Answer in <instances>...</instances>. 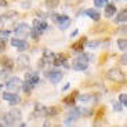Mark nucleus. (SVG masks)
<instances>
[{
  "label": "nucleus",
  "instance_id": "obj_1",
  "mask_svg": "<svg viewBox=\"0 0 127 127\" xmlns=\"http://www.w3.org/2000/svg\"><path fill=\"white\" fill-rule=\"evenodd\" d=\"M90 57L91 55H87L84 53L79 54L72 62V68L75 70H86L87 66H89V61H90Z\"/></svg>",
  "mask_w": 127,
  "mask_h": 127
},
{
  "label": "nucleus",
  "instance_id": "obj_2",
  "mask_svg": "<svg viewBox=\"0 0 127 127\" xmlns=\"http://www.w3.org/2000/svg\"><path fill=\"white\" fill-rule=\"evenodd\" d=\"M21 111H18V109H13V111L7 112V113L3 115V118H1V120H3V124H6V126H13V124H15L17 122L21 120Z\"/></svg>",
  "mask_w": 127,
  "mask_h": 127
},
{
  "label": "nucleus",
  "instance_id": "obj_3",
  "mask_svg": "<svg viewBox=\"0 0 127 127\" xmlns=\"http://www.w3.org/2000/svg\"><path fill=\"white\" fill-rule=\"evenodd\" d=\"M46 29H47V22L46 21H43V19H33V28L31 29L29 35L33 39H39Z\"/></svg>",
  "mask_w": 127,
  "mask_h": 127
},
{
  "label": "nucleus",
  "instance_id": "obj_4",
  "mask_svg": "<svg viewBox=\"0 0 127 127\" xmlns=\"http://www.w3.org/2000/svg\"><path fill=\"white\" fill-rule=\"evenodd\" d=\"M51 18H53V21L58 25V28H60L61 31H65V29L70 25V18L68 15H65V14H53Z\"/></svg>",
  "mask_w": 127,
  "mask_h": 127
},
{
  "label": "nucleus",
  "instance_id": "obj_5",
  "mask_svg": "<svg viewBox=\"0 0 127 127\" xmlns=\"http://www.w3.org/2000/svg\"><path fill=\"white\" fill-rule=\"evenodd\" d=\"M44 76H46V79H48L51 83L57 84V83H60L61 79L64 77V73L61 72V70L51 69V70H44Z\"/></svg>",
  "mask_w": 127,
  "mask_h": 127
},
{
  "label": "nucleus",
  "instance_id": "obj_6",
  "mask_svg": "<svg viewBox=\"0 0 127 127\" xmlns=\"http://www.w3.org/2000/svg\"><path fill=\"white\" fill-rule=\"evenodd\" d=\"M80 115H82V109H80V108H73L72 111H70L69 113H68L66 119L64 120V124H65V126H72L73 122L77 120Z\"/></svg>",
  "mask_w": 127,
  "mask_h": 127
},
{
  "label": "nucleus",
  "instance_id": "obj_7",
  "mask_svg": "<svg viewBox=\"0 0 127 127\" xmlns=\"http://www.w3.org/2000/svg\"><path fill=\"white\" fill-rule=\"evenodd\" d=\"M106 77H108L109 80H112V82H124V75L123 72H122L120 69H118V68H113V69H111L108 72V75H106Z\"/></svg>",
  "mask_w": 127,
  "mask_h": 127
},
{
  "label": "nucleus",
  "instance_id": "obj_8",
  "mask_svg": "<svg viewBox=\"0 0 127 127\" xmlns=\"http://www.w3.org/2000/svg\"><path fill=\"white\" fill-rule=\"evenodd\" d=\"M6 86H7V89L11 90V91H18V90H21V86H22V80L19 79V77H17V76L10 77Z\"/></svg>",
  "mask_w": 127,
  "mask_h": 127
},
{
  "label": "nucleus",
  "instance_id": "obj_9",
  "mask_svg": "<svg viewBox=\"0 0 127 127\" xmlns=\"http://www.w3.org/2000/svg\"><path fill=\"white\" fill-rule=\"evenodd\" d=\"M1 97H3V99L6 102H8V104H11V105H17V104H19V101H21V98H19V95L18 94H15V93H8V91H6V93H3L1 94Z\"/></svg>",
  "mask_w": 127,
  "mask_h": 127
},
{
  "label": "nucleus",
  "instance_id": "obj_10",
  "mask_svg": "<svg viewBox=\"0 0 127 127\" xmlns=\"http://www.w3.org/2000/svg\"><path fill=\"white\" fill-rule=\"evenodd\" d=\"M14 31H15V35L21 36V37H26V36H29V33H31V28H29V25H26V24H18Z\"/></svg>",
  "mask_w": 127,
  "mask_h": 127
},
{
  "label": "nucleus",
  "instance_id": "obj_11",
  "mask_svg": "<svg viewBox=\"0 0 127 127\" xmlns=\"http://www.w3.org/2000/svg\"><path fill=\"white\" fill-rule=\"evenodd\" d=\"M54 53L50 50H46L44 53H43V58H41V61L39 62V66H44V65H48V64L53 62V60H54Z\"/></svg>",
  "mask_w": 127,
  "mask_h": 127
},
{
  "label": "nucleus",
  "instance_id": "obj_12",
  "mask_svg": "<svg viewBox=\"0 0 127 127\" xmlns=\"http://www.w3.org/2000/svg\"><path fill=\"white\" fill-rule=\"evenodd\" d=\"M0 65H1V68L6 69V70H11L14 68L13 60L10 57H6V55H1V57H0Z\"/></svg>",
  "mask_w": 127,
  "mask_h": 127
},
{
  "label": "nucleus",
  "instance_id": "obj_13",
  "mask_svg": "<svg viewBox=\"0 0 127 127\" xmlns=\"http://www.w3.org/2000/svg\"><path fill=\"white\" fill-rule=\"evenodd\" d=\"M11 46H14V47L17 48V50L19 51H24L28 48V43H26L25 40H22V39H11Z\"/></svg>",
  "mask_w": 127,
  "mask_h": 127
},
{
  "label": "nucleus",
  "instance_id": "obj_14",
  "mask_svg": "<svg viewBox=\"0 0 127 127\" xmlns=\"http://www.w3.org/2000/svg\"><path fill=\"white\" fill-rule=\"evenodd\" d=\"M25 80H26V82H29L31 84H33V86H36V84L39 83L37 72H26L25 73Z\"/></svg>",
  "mask_w": 127,
  "mask_h": 127
},
{
  "label": "nucleus",
  "instance_id": "obj_15",
  "mask_svg": "<svg viewBox=\"0 0 127 127\" xmlns=\"http://www.w3.org/2000/svg\"><path fill=\"white\" fill-rule=\"evenodd\" d=\"M105 17L106 18H111V17H113L115 14H116V6L115 4H112V3H106L105 4Z\"/></svg>",
  "mask_w": 127,
  "mask_h": 127
},
{
  "label": "nucleus",
  "instance_id": "obj_16",
  "mask_svg": "<svg viewBox=\"0 0 127 127\" xmlns=\"http://www.w3.org/2000/svg\"><path fill=\"white\" fill-rule=\"evenodd\" d=\"M66 55L65 54H58V55H54V60H53V65H54V66H61V65H62L64 62H65V61H66Z\"/></svg>",
  "mask_w": 127,
  "mask_h": 127
},
{
  "label": "nucleus",
  "instance_id": "obj_17",
  "mask_svg": "<svg viewBox=\"0 0 127 127\" xmlns=\"http://www.w3.org/2000/svg\"><path fill=\"white\" fill-rule=\"evenodd\" d=\"M46 106L44 105H41V104H36L35 105V116L36 118H40V116H46Z\"/></svg>",
  "mask_w": 127,
  "mask_h": 127
},
{
  "label": "nucleus",
  "instance_id": "obj_18",
  "mask_svg": "<svg viewBox=\"0 0 127 127\" xmlns=\"http://www.w3.org/2000/svg\"><path fill=\"white\" fill-rule=\"evenodd\" d=\"M86 43H87V37H86V36H83V37H80L79 41H76V43L72 46V48H73L75 51H82Z\"/></svg>",
  "mask_w": 127,
  "mask_h": 127
},
{
  "label": "nucleus",
  "instance_id": "obj_19",
  "mask_svg": "<svg viewBox=\"0 0 127 127\" xmlns=\"http://www.w3.org/2000/svg\"><path fill=\"white\" fill-rule=\"evenodd\" d=\"M79 99H80V102L89 104V102H95L97 97L94 94H83V95H79Z\"/></svg>",
  "mask_w": 127,
  "mask_h": 127
},
{
  "label": "nucleus",
  "instance_id": "obj_20",
  "mask_svg": "<svg viewBox=\"0 0 127 127\" xmlns=\"http://www.w3.org/2000/svg\"><path fill=\"white\" fill-rule=\"evenodd\" d=\"M126 21H127V10L123 8L120 13L118 14V17H116V19H115V22L116 24H126Z\"/></svg>",
  "mask_w": 127,
  "mask_h": 127
},
{
  "label": "nucleus",
  "instance_id": "obj_21",
  "mask_svg": "<svg viewBox=\"0 0 127 127\" xmlns=\"http://www.w3.org/2000/svg\"><path fill=\"white\" fill-rule=\"evenodd\" d=\"M86 15L90 17L91 19H94V21H98V19L101 18V13H98V11H97V10H94V8L86 10Z\"/></svg>",
  "mask_w": 127,
  "mask_h": 127
},
{
  "label": "nucleus",
  "instance_id": "obj_22",
  "mask_svg": "<svg viewBox=\"0 0 127 127\" xmlns=\"http://www.w3.org/2000/svg\"><path fill=\"white\" fill-rule=\"evenodd\" d=\"M77 97H79V91H73V93H70L68 97L64 98V102L68 104V105H72V104H75V99H76Z\"/></svg>",
  "mask_w": 127,
  "mask_h": 127
},
{
  "label": "nucleus",
  "instance_id": "obj_23",
  "mask_svg": "<svg viewBox=\"0 0 127 127\" xmlns=\"http://www.w3.org/2000/svg\"><path fill=\"white\" fill-rule=\"evenodd\" d=\"M18 65H19V68H28L29 66V58L26 57V55H19V58H18Z\"/></svg>",
  "mask_w": 127,
  "mask_h": 127
},
{
  "label": "nucleus",
  "instance_id": "obj_24",
  "mask_svg": "<svg viewBox=\"0 0 127 127\" xmlns=\"http://www.w3.org/2000/svg\"><path fill=\"white\" fill-rule=\"evenodd\" d=\"M33 87H35L33 84H31L29 82L24 80V82H22V86H21V90H22V91H25L26 94H31V91L33 90Z\"/></svg>",
  "mask_w": 127,
  "mask_h": 127
},
{
  "label": "nucleus",
  "instance_id": "obj_25",
  "mask_svg": "<svg viewBox=\"0 0 127 127\" xmlns=\"http://www.w3.org/2000/svg\"><path fill=\"white\" fill-rule=\"evenodd\" d=\"M58 113H60V108H57V106L46 109V116H55V115H58Z\"/></svg>",
  "mask_w": 127,
  "mask_h": 127
},
{
  "label": "nucleus",
  "instance_id": "obj_26",
  "mask_svg": "<svg viewBox=\"0 0 127 127\" xmlns=\"http://www.w3.org/2000/svg\"><path fill=\"white\" fill-rule=\"evenodd\" d=\"M118 47L120 48L123 53L126 51V48H127V40H126L124 37H123V39H119V40H118Z\"/></svg>",
  "mask_w": 127,
  "mask_h": 127
},
{
  "label": "nucleus",
  "instance_id": "obj_27",
  "mask_svg": "<svg viewBox=\"0 0 127 127\" xmlns=\"http://www.w3.org/2000/svg\"><path fill=\"white\" fill-rule=\"evenodd\" d=\"M60 4V0H46V6L48 8H55Z\"/></svg>",
  "mask_w": 127,
  "mask_h": 127
},
{
  "label": "nucleus",
  "instance_id": "obj_28",
  "mask_svg": "<svg viewBox=\"0 0 127 127\" xmlns=\"http://www.w3.org/2000/svg\"><path fill=\"white\" fill-rule=\"evenodd\" d=\"M119 102H120L123 106H126V104H127V94L126 93H122V94L119 95Z\"/></svg>",
  "mask_w": 127,
  "mask_h": 127
},
{
  "label": "nucleus",
  "instance_id": "obj_29",
  "mask_svg": "<svg viewBox=\"0 0 127 127\" xmlns=\"http://www.w3.org/2000/svg\"><path fill=\"white\" fill-rule=\"evenodd\" d=\"M8 35H11V31H8V29H0V37L6 39Z\"/></svg>",
  "mask_w": 127,
  "mask_h": 127
},
{
  "label": "nucleus",
  "instance_id": "obj_30",
  "mask_svg": "<svg viewBox=\"0 0 127 127\" xmlns=\"http://www.w3.org/2000/svg\"><path fill=\"white\" fill-rule=\"evenodd\" d=\"M106 3H108V0H94L95 7H104Z\"/></svg>",
  "mask_w": 127,
  "mask_h": 127
},
{
  "label": "nucleus",
  "instance_id": "obj_31",
  "mask_svg": "<svg viewBox=\"0 0 127 127\" xmlns=\"http://www.w3.org/2000/svg\"><path fill=\"white\" fill-rule=\"evenodd\" d=\"M6 48V39L0 37V54H1V51Z\"/></svg>",
  "mask_w": 127,
  "mask_h": 127
},
{
  "label": "nucleus",
  "instance_id": "obj_32",
  "mask_svg": "<svg viewBox=\"0 0 127 127\" xmlns=\"http://www.w3.org/2000/svg\"><path fill=\"white\" fill-rule=\"evenodd\" d=\"M113 108H115V111H116V112H120L122 111V104H120V102H119V104H115Z\"/></svg>",
  "mask_w": 127,
  "mask_h": 127
},
{
  "label": "nucleus",
  "instance_id": "obj_33",
  "mask_svg": "<svg viewBox=\"0 0 127 127\" xmlns=\"http://www.w3.org/2000/svg\"><path fill=\"white\" fill-rule=\"evenodd\" d=\"M36 14H37L39 17H41V18H47V14H44V13H43V11H37V13H36Z\"/></svg>",
  "mask_w": 127,
  "mask_h": 127
},
{
  "label": "nucleus",
  "instance_id": "obj_34",
  "mask_svg": "<svg viewBox=\"0 0 127 127\" xmlns=\"http://www.w3.org/2000/svg\"><path fill=\"white\" fill-rule=\"evenodd\" d=\"M69 87H70V83H66V84L62 87V91H68V90H69Z\"/></svg>",
  "mask_w": 127,
  "mask_h": 127
},
{
  "label": "nucleus",
  "instance_id": "obj_35",
  "mask_svg": "<svg viewBox=\"0 0 127 127\" xmlns=\"http://www.w3.org/2000/svg\"><path fill=\"white\" fill-rule=\"evenodd\" d=\"M7 4L8 3H7L6 0H0V7H7Z\"/></svg>",
  "mask_w": 127,
  "mask_h": 127
},
{
  "label": "nucleus",
  "instance_id": "obj_36",
  "mask_svg": "<svg viewBox=\"0 0 127 127\" xmlns=\"http://www.w3.org/2000/svg\"><path fill=\"white\" fill-rule=\"evenodd\" d=\"M77 33H79V31H77V29H75V31L72 32V35H70V36H72V37H75V36H77Z\"/></svg>",
  "mask_w": 127,
  "mask_h": 127
},
{
  "label": "nucleus",
  "instance_id": "obj_37",
  "mask_svg": "<svg viewBox=\"0 0 127 127\" xmlns=\"http://www.w3.org/2000/svg\"><path fill=\"white\" fill-rule=\"evenodd\" d=\"M120 61L124 64V65H126V54H123V57H122V60H120Z\"/></svg>",
  "mask_w": 127,
  "mask_h": 127
},
{
  "label": "nucleus",
  "instance_id": "obj_38",
  "mask_svg": "<svg viewBox=\"0 0 127 127\" xmlns=\"http://www.w3.org/2000/svg\"><path fill=\"white\" fill-rule=\"evenodd\" d=\"M0 127H1V123H0Z\"/></svg>",
  "mask_w": 127,
  "mask_h": 127
}]
</instances>
